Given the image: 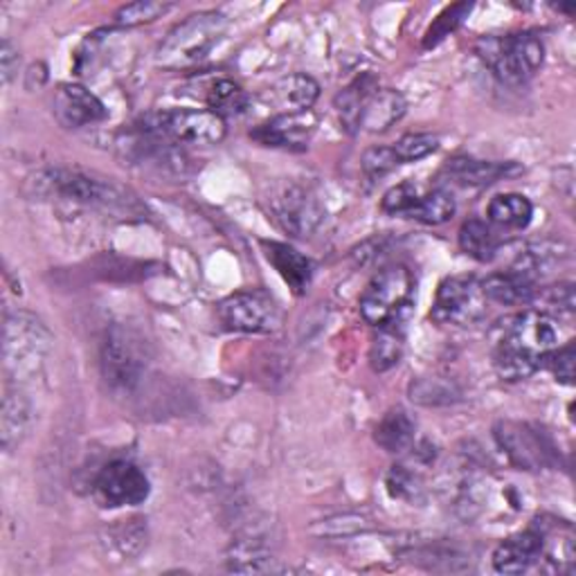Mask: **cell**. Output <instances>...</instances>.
<instances>
[{"instance_id": "cell-1", "label": "cell", "mask_w": 576, "mask_h": 576, "mask_svg": "<svg viewBox=\"0 0 576 576\" xmlns=\"http://www.w3.org/2000/svg\"><path fill=\"white\" fill-rule=\"evenodd\" d=\"M476 54L502 84L523 86L543 65L546 46L534 32H516L478 39Z\"/></svg>"}, {"instance_id": "cell-2", "label": "cell", "mask_w": 576, "mask_h": 576, "mask_svg": "<svg viewBox=\"0 0 576 576\" xmlns=\"http://www.w3.org/2000/svg\"><path fill=\"white\" fill-rule=\"evenodd\" d=\"M415 278L410 268L401 264L388 266L371 278L360 295V316L371 327L408 322L415 307Z\"/></svg>"}, {"instance_id": "cell-3", "label": "cell", "mask_w": 576, "mask_h": 576, "mask_svg": "<svg viewBox=\"0 0 576 576\" xmlns=\"http://www.w3.org/2000/svg\"><path fill=\"white\" fill-rule=\"evenodd\" d=\"M225 16L221 12H198L179 23L158 48V65L189 68L206 59L225 32Z\"/></svg>"}, {"instance_id": "cell-4", "label": "cell", "mask_w": 576, "mask_h": 576, "mask_svg": "<svg viewBox=\"0 0 576 576\" xmlns=\"http://www.w3.org/2000/svg\"><path fill=\"white\" fill-rule=\"evenodd\" d=\"M99 369L101 379L115 394H128L138 388L147 369L140 335L124 324L109 327L99 350Z\"/></svg>"}, {"instance_id": "cell-5", "label": "cell", "mask_w": 576, "mask_h": 576, "mask_svg": "<svg viewBox=\"0 0 576 576\" xmlns=\"http://www.w3.org/2000/svg\"><path fill=\"white\" fill-rule=\"evenodd\" d=\"M52 345V333L32 314L16 311L5 316L3 358L8 375L16 381L34 377L44 365L46 354Z\"/></svg>"}, {"instance_id": "cell-6", "label": "cell", "mask_w": 576, "mask_h": 576, "mask_svg": "<svg viewBox=\"0 0 576 576\" xmlns=\"http://www.w3.org/2000/svg\"><path fill=\"white\" fill-rule=\"evenodd\" d=\"M143 131L174 145H219L225 133V120L210 109H174L143 118Z\"/></svg>"}, {"instance_id": "cell-7", "label": "cell", "mask_w": 576, "mask_h": 576, "mask_svg": "<svg viewBox=\"0 0 576 576\" xmlns=\"http://www.w3.org/2000/svg\"><path fill=\"white\" fill-rule=\"evenodd\" d=\"M487 304L489 299L478 278L453 275L439 284L430 318L437 324L470 327L487 316Z\"/></svg>"}, {"instance_id": "cell-8", "label": "cell", "mask_w": 576, "mask_h": 576, "mask_svg": "<svg viewBox=\"0 0 576 576\" xmlns=\"http://www.w3.org/2000/svg\"><path fill=\"white\" fill-rule=\"evenodd\" d=\"M493 437L500 451L520 470H540L556 464V449L546 432L523 421H498Z\"/></svg>"}, {"instance_id": "cell-9", "label": "cell", "mask_w": 576, "mask_h": 576, "mask_svg": "<svg viewBox=\"0 0 576 576\" xmlns=\"http://www.w3.org/2000/svg\"><path fill=\"white\" fill-rule=\"evenodd\" d=\"M46 183L57 194L90 208L118 210V208H126L131 203L128 192L122 189L120 185L107 179H97L93 174L77 172V169H48Z\"/></svg>"}, {"instance_id": "cell-10", "label": "cell", "mask_w": 576, "mask_h": 576, "mask_svg": "<svg viewBox=\"0 0 576 576\" xmlns=\"http://www.w3.org/2000/svg\"><path fill=\"white\" fill-rule=\"evenodd\" d=\"M219 318L230 331L240 333H273L282 314L275 299L264 291H240L219 304Z\"/></svg>"}, {"instance_id": "cell-11", "label": "cell", "mask_w": 576, "mask_h": 576, "mask_svg": "<svg viewBox=\"0 0 576 576\" xmlns=\"http://www.w3.org/2000/svg\"><path fill=\"white\" fill-rule=\"evenodd\" d=\"M559 320L546 311H523L514 318H510L502 327L500 345L514 347L536 360H540L543 367V358L559 347Z\"/></svg>"}, {"instance_id": "cell-12", "label": "cell", "mask_w": 576, "mask_h": 576, "mask_svg": "<svg viewBox=\"0 0 576 576\" xmlns=\"http://www.w3.org/2000/svg\"><path fill=\"white\" fill-rule=\"evenodd\" d=\"M149 480L143 468L126 459H115L99 470L93 485V493L99 506L105 510H120V506L143 504L149 498Z\"/></svg>"}, {"instance_id": "cell-13", "label": "cell", "mask_w": 576, "mask_h": 576, "mask_svg": "<svg viewBox=\"0 0 576 576\" xmlns=\"http://www.w3.org/2000/svg\"><path fill=\"white\" fill-rule=\"evenodd\" d=\"M270 210L282 230L293 236L314 234L324 219V208L314 189L297 183L282 185L270 198Z\"/></svg>"}, {"instance_id": "cell-14", "label": "cell", "mask_w": 576, "mask_h": 576, "mask_svg": "<svg viewBox=\"0 0 576 576\" xmlns=\"http://www.w3.org/2000/svg\"><path fill=\"white\" fill-rule=\"evenodd\" d=\"M318 128V115L311 111H286L257 126L250 135L266 147L307 149Z\"/></svg>"}, {"instance_id": "cell-15", "label": "cell", "mask_w": 576, "mask_h": 576, "mask_svg": "<svg viewBox=\"0 0 576 576\" xmlns=\"http://www.w3.org/2000/svg\"><path fill=\"white\" fill-rule=\"evenodd\" d=\"M52 111L63 128H84L109 118V109L97 95L79 84H63L54 93Z\"/></svg>"}, {"instance_id": "cell-16", "label": "cell", "mask_w": 576, "mask_h": 576, "mask_svg": "<svg viewBox=\"0 0 576 576\" xmlns=\"http://www.w3.org/2000/svg\"><path fill=\"white\" fill-rule=\"evenodd\" d=\"M548 531L540 527H529L520 534H514L495 548L493 567L500 574H523L536 565L546 554Z\"/></svg>"}, {"instance_id": "cell-17", "label": "cell", "mask_w": 576, "mask_h": 576, "mask_svg": "<svg viewBox=\"0 0 576 576\" xmlns=\"http://www.w3.org/2000/svg\"><path fill=\"white\" fill-rule=\"evenodd\" d=\"M523 172L516 162H493L476 158H451L446 160L442 174L464 187H487L504 179H514Z\"/></svg>"}, {"instance_id": "cell-18", "label": "cell", "mask_w": 576, "mask_h": 576, "mask_svg": "<svg viewBox=\"0 0 576 576\" xmlns=\"http://www.w3.org/2000/svg\"><path fill=\"white\" fill-rule=\"evenodd\" d=\"M266 259L273 264L280 278L295 295H304L311 286L314 280V261L282 242H261Z\"/></svg>"}, {"instance_id": "cell-19", "label": "cell", "mask_w": 576, "mask_h": 576, "mask_svg": "<svg viewBox=\"0 0 576 576\" xmlns=\"http://www.w3.org/2000/svg\"><path fill=\"white\" fill-rule=\"evenodd\" d=\"M408 111V101L394 88H377L367 99L360 118V128L369 133H383L394 126Z\"/></svg>"}, {"instance_id": "cell-20", "label": "cell", "mask_w": 576, "mask_h": 576, "mask_svg": "<svg viewBox=\"0 0 576 576\" xmlns=\"http://www.w3.org/2000/svg\"><path fill=\"white\" fill-rule=\"evenodd\" d=\"M482 291L489 302L504 304V307H516V304H531L536 299L538 286L531 278L512 268L506 270V273L489 275L482 282Z\"/></svg>"}, {"instance_id": "cell-21", "label": "cell", "mask_w": 576, "mask_h": 576, "mask_svg": "<svg viewBox=\"0 0 576 576\" xmlns=\"http://www.w3.org/2000/svg\"><path fill=\"white\" fill-rule=\"evenodd\" d=\"M32 421V405L27 396L19 388H8L3 399V413H0V444L3 451H12L19 446Z\"/></svg>"}, {"instance_id": "cell-22", "label": "cell", "mask_w": 576, "mask_h": 576, "mask_svg": "<svg viewBox=\"0 0 576 576\" xmlns=\"http://www.w3.org/2000/svg\"><path fill=\"white\" fill-rule=\"evenodd\" d=\"M377 88L379 86H377L375 75H360L347 88H343L335 95L333 107L338 111V120H341L347 133H356L360 128L363 109L367 105V99L371 97V93H375Z\"/></svg>"}, {"instance_id": "cell-23", "label": "cell", "mask_w": 576, "mask_h": 576, "mask_svg": "<svg viewBox=\"0 0 576 576\" xmlns=\"http://www.w3.org/2000/svg\"><path fill=\"white\" fill-rule=\"evenodd\" d=\"M457 240H459V248L464 250V255H468L476 261H482V264L491 261L502 246V236L498 234L495 225L480 221V219L464 221Z\"/></svg>"}, {"instance_id": "cell-24", "label": "cell", "mask_w": 576, "mask_h": 576, "mask_svg": "<svg viewBox=\"0 0 576 576\" xmlns=\"http://www.w3.org/2000/svg\"><path fill=\"white\" fill-rule=\"evenodd\" d=\"M417 424L405 410H390L375 430L377 444L392 455H401L415 446Z\"/></svg>"}, {"instance_id": "cell-25", "label": "cell", "mask_w": 576, "mask_h": 576, "mask_svg": "<svg viewBox=\"0 0 576 576\" xmlns=\"http://www.w3.org/2000/svg\"><path fill=\"white\" fill-rule=\"evenodd\" d=\"M489 221L502 230H523L531 223L534 206L523 194H500L489 203Z\"/></svg>"}, {"instance_id": "cell-26", "label": "cell", "mask_w": 576, "mask_h": 576, "mask_svg": "<svg viewBox=\"0 0 576 576\" xmlns=\"http://www.w3.org/2000/svg\"><path fill=\"white\" fill-rule=\"evenodd\" d=\"M228 569L240 572V574H259L275 569V559L270 550L257 538L246 540H234L228 550Z\"/></svg>"}, {"instance_id": "cell-27", "label": "cell", "mask_w": 576, "mask_h": 576, "mask_svg": "<svg viewBox=\"0 0 576 576\" xmlns=\"http://www.w3.org/2000/svg\"><path fill=\"white\" fill-rule=\"evenodd\" d=\"M405 352V333L403 327L399 324H388L381 327L379 335L375 338V343H371L369 350V365L379 375H385V371L394 369Z\"/></svg>"}, {"instance_id": "cell-28", "label": "cell", "mask_w": 576, "mask_h": 576, "mask_svg": "<svg viewBox=\"0 0 576 576\" xmlns=\"http://www.w3.org/2000/svg\"><path fill=\"white\" fill-rule=\"evenodd\" d=\"M273 90L282 105L289 107L286 111H311V107L320 97V84L304 73H295L280 79Z\"/></svg>"}, {"instance_id": "cell-29", "label": "cell", "mask_w": 576, "mask_h": 576, "mask_svg": "<svg viewBox=\"0 0 576 576\" xmlns=\"http://www.w3.org/2000/svg\"><path fill=\"white\" fill-rule=\"evenodd\" d=\"M457 212L455 198L446 189H432L417 198L410 219H417L426 225H442L449 223Z\"/></svg>"}, {"instance_id": "cell-30", "label": "cell", "mask_w": 576, "mask_h": 576, "mask_svg": "<svg viewBox=\"0 0 576 576\" xmlns=\"http://www.w3.org/2000/svg\"><path fill=\"white\" fill-rule=\"evenodd\" d=\"M385 487L394 500L403 502H419L426 491L421 470L410 464H394L385 476Z\"/></svg>"}, {"instance_id": "cell-31", "label": "cell", "mask_w": 576, "mask_h": 576, "mask_svg": "<svg viewBox=\"0 0 576 576\" xmlns=\"http://www.w3.org/2000/svg\"><path fill=\"white\" fill-rule=\"evenodd\" d=\"M493 365H495L498 377L502 381H510V383L525 381L534 375V371L540 369V360H536V358H531V356H527L514 347L500 345V343H498V350L493 356Z\"/></svg>"}, {"instance_id": "cell-32", "label": "cell", "mask_w": 576, "mask_h": 576, "mask_svg": "<svg viewBox=\"0 0 576 576\" xmlns=\"http://www.w3.org/2000/svg\"><path fill=\"white\" fill-rule=\"evenodd\" d=\"M208 107L212 113L221 115H242L248 109V95L246 90L230 79H219L208 90Z\"/></svg>"}, {"instance_id": "cell-33", "label": "cell", "mask_w": 576, "mask_h": 576, "mask_svg": "<svg viewBox=\"0 0 576 576\" xmlns=\"http://www.w3.org/2000/svg\"><path fill=\"white\" fill-rule=\"evenodd\" d=\"M410 399L421 405H451L462 399V392L455 388L453 381L430 377L413 381Z\"/></svg>"}, {"instance_id": "cell-34", "label": "cell", "mask_w": 576, "mask_h": 576, "mask_svg": "<svg viewBox=\"0 0 576 576\" xmlns=\"http://www.w3.org/2000/svg\"><path fill=\"white\" fill-rule=\"evenodd\" d=\"M371 529V523L360 514H338L316 523L309 531L318 538H352Z\"/></svg>"}, {"instance_id": "cell-35", "label": "cell", "mask_w": 576, "mask_h": 576, "mask_svg": "<svg viewBox=\"0 0 576 576\" xmlns=\"http://www.w3.org/2000/svg\"><path fill=\"white\" fill-rule=\"evenodd\" d=\"M470 12H473V3H457L446 8L428 27L424 37V48H434L437 44H442L446 37H451V32H455L464 23V19H468Z\"/></svg>"}, {"instance_id": "cell-36", "label": "cell", "mask_w": 576, "mask_h": 576, "mask_svg": "<svg viewBox=\"0 0 576 576\" xmlns=\"http://www.w3.org/2000/svg\"><path fill=\"white\" fill-rule=\"evenodd\" d=\"M172 5L169 3H156V0H138V3L124 5L115 12V23L122 27H135V25H145L162 19Z\"/></svg>"}, {"instance_id": "cell-37", "label": "cell", "mask_w": 576, "mask_h": 576, "mask_svg": "<svg viewBox=\"0 0 576 576\" xmlns=\"http://www.w3.org/2000/svg\"><path fill=\"white\" fill-rule=\"evenodd\" d=\"M439 147V138L432 133H408L392 147L399 162H417L430 154H434Z\"/></svg>"}, {"instance_id": "cell-38", "label": "cell", "mask_w": 576, "mask_h": 576, "mask_svg": "<svg viewBox=\"0 0 576 576\" xmlns=\"http://www.w3.org/2000/svg\"><path fill=\"white\" fill-rule=\"evenodd\" d=\"M399 164L401 162H399L392 147H369L360 160L365 176L371 181H379V179L388 176L392 169H396Z\"/></svg>"}, {"instance_id": "cell-39", "label": "cell", "mask_w": 576, "mask_h": 576, "mask_svg": "<svg viewBox=\"0 0 576 576\" xmlns=\"http://www.w3.org/2000/svg\"><path fill=\"white\" fill-rule=\"evenodd\" d=\"M419 189L413 183H401L396 187H392L383 200H381V210L394 217H410L415 203L419 198Z\"/></svg>"}, {"instance_id": "cell-40", "label": "cell", "mask_w": 576, "mask_h": 576, "mask_svg": "<svg viewBox=\"0 0 576 576\" xmlns=\"http://www.w3.org/2000/svg\"><path fill=\"white\" fill-rule=\"evenodd\" d=\"M543 367H548L552 371L556 381L572 385L574 383V343L569 341L567 345L552 350L543 358Z\"/></svg>"}, {"instance_id": "cell-41", "label": "cell", "mask_w": 576, "mask_h": 576, "mask_svg": "<svg viewBox=\"0 0 576 576\" xmlns=\"http://www.w3.org/2000/svg\"><path fill=\"white\" fill-rule=\"evenodd\" d=\"M546 297H548V302L552 304L554 309L565 311V314L574 311V284H569V282L556 284V286L548 289Z\"/></svg>"}, {"instance_id": "cell-42", "label": "cell", "mask_w": 576, "mask_h": 576, "mask_svg": "<svg viewBox=\"0 0 576 576\" xmlns=\"http://www.w3.org/2000/svg\"><path fill=\"white\" fill-rule=\"evenodd\" d=\"M16 73H19V50L5 39L3 46H0V77H3V84H10Z\"/></svg>"}, {"instance_id": "cell-43", "label": "cell", "mask_w": 576, "mask_h": 576, "mask_svg": "<svg viewBox=\"0 0 576 576\" xmlns=\"http://www.w3.org/2000/svg\"><path fill=\"white\" fill-rule=\"evenodd\" d=\"M556 10H559V12H565L567 16L574 14V5H556Z\"/></svg>"}]
</instances>
